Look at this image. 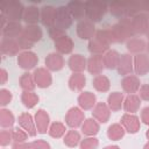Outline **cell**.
<instances>
[{
  "instance_id": "26",
  "label": "cell",
  "mask_w": 149,
  "mask_h": 149,
  "mask_svg": "<svg viewBox=\"0 0 149 149\" xmlns=\"http://www.w3.org/2000/svg\"><path fill=\"white\" fill-rule=\"evenodd\" d=\"M68 65L72 72H83L87 66V59L80 54H73L70 56Z\"/></svg>"
},
{
  "instance_id": "33",
  "label": "cell",
  "mask_w": 149,
  "mask_h": 149,
  "mask_svg": "<svg viewBox=\"0 0 149 149\" xmlns=\"http://www.w3.org/2000/svg\"><path fill=\"white\" fill-rule=\"evenodd\" d=\"M104 65L106 69L108 70H114L118 68L119 65V61H120V54L116 50H112L109 49L108 51H106L104 55Z\"/></svg>"
},
{
  "instance_id": "42",
  "label": "cell",
  "mask_w": 149,
  "mask_h": 149,
  "mask_svg": "<svg viewBox=\"0 0 149 149\" xmlns=\"http://www.w3.org/2000/svg\"><path fill=\"white\" fill-rule=\"evenodd\" d=\"M108 10L111 12V14L113 16L116 17H125L126 14V3L125 2H113L108 6Z\"/></svg>"
},
{
  "instance_id": "55",
  "label": "cell",
  "mask_w": 149,
  "mask_h": 149,
  "mask_svg": "<svg viewBox=\"0 0 149 149\" xmlns=\"http://www.w3.org/2000/svg\"><path fill=\"white\" fill-rule=\"evenodd\" d=\"M143 149H149V141L143 146Z\"/></svg>"
},
{
  "instance_id": "15",
  "label": "cell",
  "mask_w": 149,
  "mask_h": 149,
  "mask_svg": "<svg viewBox=\"0 0 149 149\" xmlns=\"http://www.w3.org/2000/svg\"><path fill=\"white\" fill-rule=\"evenodd\" d=\"M34 120L36 123V128H37V133L40 134H45L49 130L50 127V116L48 114V112L43 108L37 109V112L34 115Z\"/></svg>"
},
{
  "instance_id": "30",
  "label": "cell",
  "mask_w": 149,
  "mask_h": 149,
  "mask_svg": "<svg viewBox=\"0 0 149 149\" xmlns=\"http://www.w3.org/2000/svg\"><path fill=\"white\" fill-rule=\"evenodd\" d=\"M73 20H83L85 16V2L81 1H70L66 5Z\"/></svg>"
},
{
  "instance_id": "32",
  "label": "cell",
  "mask_w": 149,
  "mask_h": 149,
  "mask_svg": "<svg viewBox=\"0 0 149 149\" xmlns=\"http://www.w3.org/2000/svg\"><path fill=\"white\" fill-rule=\"evenodd\" d=\"M80 129H81V133L86 136H95L99 133L100 125L94 118H88V119H85Z\"/></svg>"
},
{
  "instance_id": "4",
  "label": "cell",
  "mask_w": 149,
  "mask_h": 149,
  "mask_svg": "<svg viewBox=\"0 0 149 149\" xmlns=\"http://www.w3.org/2000/svg\"><path fill=\"white\" fill-rule=\"evenodd\" d=\"M24 7L21 2L12 0V1H1L0 2V14H3L8 21H17L23 17Z\"/></svg>"
},
{
  "instance_id": "39",
  "label": "cell",
  "mask_w": 149,
  "mask_h": 149,
  "mask_svg": "<svg viewBox=\"0 0 149 149\" xmlns=\"http://www.w3.org/2000/svg\"><path fill=\"white\" fill-rule=\"evenodd\" d=\"M40 98L34 91H23L21 93V101L27 108H33L37 105Z\"/></svg>"
},
{
  "instance_id": "21",
  "label": "cell",
  "mask_w": 149,
  "mask_h": 149,
  "mask_svg": "<svg viewBox=\"0 0 149 149\" xmlns=\"http://www.w3.org/2000/svg\"><path fill=\"white\" fill-rule=\"evenodd\" d=\"M118 72L121 76H128L132 74L134 71V58L130 56V54H122L120 56L119 65H118Z\"/></svg>"
},
{
  "instance_id": "19",
  "label": "cell",
  "mask_w": 149,
  "mask_h": 149,
  "mask_svg": "<svg viewBox=\"0 0 149 149\" xmlns=\"http://www.w3.org/2000/svg\"><path fill=\"white\" fill-rule=\"evenodd\" d=\"M134 72L139 76H144L149 72V55L137 54L134 57Z\"/></svg>"
},
{
  "instance_id": "17",
  "label": "cell",
  "mask_w": 149,
  "mask_h": 149,
  "mask_svg": "<svg viewBox=\"0 0 149 149\" xmlns=\"http://www.w3.org/2000/svg\"><path fill=\"white\" fill-rule=\"evenodd\" d=\"M56 15L57 8L50 5L43 6L41 8V22L47 28H51L56 24Z\"/></svg>"
},
{
  "instance_id": "3",
  "label": "cell",
  "mask_w": 149,
  "mask_h": 149,
  "mask_svg": "<svg viewBox=\"0 0 149 149\" xmlns=\"http://www.w3.org/2000/svg\"><path fill=\"white\" fill-rule=\"evenodd\" d=\"M42 36H43V31L38 24H27L26 27H23L22 34L16 40L21 49L30 50L36 42L42 40Z\"/></svg>"
},
{
  "instance_id": "27",
  "label": "cell",
  "mask_w": 149,
  "mask_h": 149,
  "mask_svg": "<svg viewBox=\"0 0 149 149\" xmlns=\"http://www.w3.org/2000/svg\"><path fill=\"white\" fill-rule=\"evenodd\" d=\"M22 20L27 24H36L38 22V20H41V10H40V8H37L34 5L24 7Z\"/></svg>"
},
{
  "instance_id": "9",
  "label": "cell",
  "mask_w": 149,
  "mask_h": 149,
  "mask_svg": "<svg viewBox=\"0 0 149 149\" xmlns=\"http://www.w3.org/2000/svg\"><path fill=\"white\" fill-rule=\"evenodd\" d=\"M120 123L122 125V127L125 128V130L129 134H135L140 130L141 127V121L140 118L136 114H132V113H125L121 116Z\"/></svg>"
},
{
  "instance_id": "23",
  "label": "cell",
  "mask_w": 149,
  "mask_h": 149,
  "mask_svg": "<svg viewBox=\"0 0 149 149\" xmlns=\"http://www.w3.org/2000/svg\"><path fill=\"white\" fill-rule=\"evenodd\" d=\"M55 43V48L57 50V52H59L61 55H68V54H71L72 50H73V47H74V43L72 41V38L68 35H63L61 37H58L57 40L54 41Z\"/></svg>"
},
{
  "instance_id": "6",
  "label": "cell",
  "mask_w": 149,
  "mask_h": 149,
  "mask_svg": "<svg viewBox=\"0 0 149 149\" xmlns=\"http://www.w3.org/2000/svg\"><path fill=\"white\" fill-rule=\"evenodd\" d=\"M84 121H85V113L79 106L71 107L65 114V125L69 126L71 129L81 127Z\"/></svg>"
},
{
  "instance_id": "43",
  "label": "cell",
  "mask_w": 149,
  "mask_h": 149,
  "mask_svg": "<svg viewBox=\"0 0 149 149\" xmlns=\"http://www.w3.org/2000/svg\"><path fill=\"white\" fill-rule=\"evenodd\" d=\"M99 146V140L95 136H86L79 143L80 149H97Z\"/></svg>"
},
{
  "instance_id": "48",
  "label": "cell",
  "mask_w": 149,
  "mask_h": 149,
  "mask_svg": "<svg viewBox=\"0 0 149 149\" xmlns=\"http://www.w3.org/2000/svg\"><path fill=\"white\" fill-rule=\"evenodd\" d=\"M139 97L141 100L149 101V84H142L139 90Z\"/></svg>"
},
{
  "instance_id": "29",
  "label": "cell",
  "mask_w": 149,
  "mask_h": 149,
  "mask_svg": "<svg viewBox=\"0 0 149 149\" xmlns=\"http://www.w3.org/2000/svg\"><path fill=\"white\" fill-rule=\"evenodd\" d=\"M123 100H125V95L121 92H112L108 94L107 97V105L111 108L112 112H119L122 107H123Z\"/></svg>"
},
{
  "instance_id": "35",
  "label": "cell",
  "mask_w": 149,
  "mask_h": 149,
  "mask_svg": "<svg viewBox=\"0 0 149 149\" xmlns=\"http://www.w3.org/2000/svg\"><path fill=\"white\" fill-rule=\"evenodd\" d=\"M92 85L93 87L98 91V92H107L111 87V81L108 79L107 76L105 74H98L93 78L92 80Z\"/></svg>"
},
{
  "instance_id": "34",
  "label": "cell",
  "mask_w": 149,
  "mask_h": 149,
  "mask_svg": "<svg viewBox=\"0 0 149 149\" xmlns=\"http://www.w3.org/2000/svg\"><path fill=\"white\" fill-rule=\"evenodd\" d=\"M126 47H127V50L130 54H136L137 55V54H142L146 50L147 42L143 38H140V37H132L130 40L127 41Z\"/></svg>"
},
{
  "instance_id": "8",
  "label": "cell",
  "mask_w": 149,
  "mask_h": 149,
  "mask_svg": "<svg viewBox=\"0 0 149 149\" xmlns=\"http://www.w3.org/2000/svg\"><path fill=\"white\" fill-rule=\"evenodd\" d=\"M76 33L79 38L90 41L95 35L97 30H95V26L92 21H90L88 19H83V20L78 21L77 27H76Z\"/></svg>"
},
{
  "instance_id": "50",
  "label": "cell",
  "mask_w": 149,
  "mask_h": 149,
  "mask_svg": "<svg viewBox=\"0 0 149 149\" xmlns=\"http://www.w3.org/2000/svg\"><path fill=\"white\" fill-rule=\"evenodd\" d=\"M141 121L144 125L149 126V106L142 108V111H141Z\"/></svg>"
},
{
  "instance_id": "45",
  "label": "cell",
  "mask_w": 149,
  "mask_h": 149,
  "mask_svg": "<svg viewBox=\"0 0 149 149\" xmlns=\"http://www.w3.org/2000/svg\"><path fill=\"white\" fill-rule=\"evenodd\" d=\"M13 141V133L12 129H2L0 132V144L2 147L8 146Z\"/></svg>"
},
{
  "instance_id": "56",
  "label": "cell",
  "mask_w": 149,
  "mask_h": 149,
  "mask_svg": "<svg viewBox=\"0 0 149 149\" xmlns=\"http://www.w3.org/2000/svg\"><path fill=\"white\" fill-rule=\"evenodd\" d=\"M146 50H147V52H148V55H149V41L147 42V47H146Z\"/></svg>"
},
{
  "instance_id": "14",
  "label": "cell",
  "mask_w": 149,
  "mask_h": 149,
  "mask_svg": "<svg viewBox=\"0 0 149 149\" xmlns=\"http://www.w3.org/2000/svg\"><path fill=\"white\" fill-rule=\"evenodd\" d=\"M17 121H19L20 127H21L23 130H26L29 136H35V135L37 134L36 123H35V120H34V118L31 116L30 113H28V112L21 113V114L19 115Z\"/></svg>"
},
{
  "instance_id": "18",
  "label": "cell",
  "mask_w": 149,
  "mask_h": 149,
  "mask_svg": "<svg viewBox=\"0 0 149 149\" xmlns=\"http://www.w3.org/2000/svg\"><path fill=\"white\" fill-rule=\"evenodd\" d=\"M121 86H122V90L128 93V94H135L140 87H141V81H140V78L136 76V74H128V76H125L121 80Z\"/></svg>"
},
{
  "instance_id": "36",
  "label": "cell",
  "mask_w": 149,
  "mask_h": 149,
  "mask_svg": "<svg viewBox=\"0 0 149 149\" xmlns=\"http://www.w3.org/2000/svg\"><path fill=\"white\" fill-rule=\"evenodd\" d=\"M125 128L121 123H112L107 128V137L112 141H119L125 136Z\"/></svg>"
},
{
  "instance_id": "28",
  "label": "cell",
  "mask_w": 149,
  "mask_h": 149,
  "mask_svg": "<svg viewBox=\"0 0 149 149\" xmlns=\"http://www.w3.org/2000/svg\"><path fill=\"white\" fill-rule=\"evenodd\" d=\"M141 107V98L137 94H128L123 100V109L126 113L135 114Z\"/></svg>"
},
{
  "instance_id": "25",
  "label": "cell",
  "mask_w": 149,
  "mask_h": 149,
  "mask_svg": "<svg viewBox=\"0 0 149 149\" xmlns=\"http://www.w3.org/2000/svg\"><path fill=\"white\" fill-rule=\"evenodd\" d=\"M78 106L83 109V111H88V109H93V107L97 104V97L94 93L90 92V91H84L78 95Z\"/></svg>"
},
{
  "instance_id": "24",
  "label": "cell",
  "mask_w": 149,
  "mask_h": 149,
  "mask_svg": "<svg viewBox=\"0 0 149 149\" xmlns=\"http://www.w3.org/2000/svg\"><path fill=\"white\" fill-rule=\"evenodd\" d=\"M23 31V27L17 21H8L3 29L1 30L2 37L6 38H17Z\"/></svg>"
},
{
  "instance_id": "53",
  "label": "cell",
  "mask_w": 149,
  "mask_h": 149,
  "mask_svg": "<svg viewBox=\"0 0 149 149\" xmlns=\"http://www.w3.org/2000/svg\"><path fill=\"white\" fill-rule=\"evenodd\" d=\"M102 149H120V147L116 146V144H111V146H106V147H104Z\"/></svg>"
},
{
  "instance_id": "52",
  "label": "cell",
  "mask_w": 149,
  "mask_h": 149,
  "mask_svg": "<svg viewBox=\"0 0 149 149\" xmlns=\"http://www.w3.org/2000/svg\"><path fill=\"white\" fill-rule=\"evenodd\" d=\"M7 79H8V73H7V71H6L5 69H1V70H0V83H1V85H5L6 81H7Z\"/></svg>"
},
{
  "instance_id": "7",
  "label": "cell",
  "mask_w": 149,
  "mask_h": 149,
  "mask_svg": "<svg viewBox=\"0 0 149 149\" xmlns=\"http://www.w3.org/2000/svg\"><path fill=\"white\" fill-rule=\"evenodd\" d=\"M38 63V56L31 50H23L17 55V65L23 70H35Z\"/></svg>"
},
{
  "instance_id": "1",
  "label": "cell",
  "mask_w": 149,
  "mask_h": 149,
  "mask_svg": "<svg viewBox=\"0 0 149 149\" xmlns=\"http://www.w3.org/2000/svg\"><path fill=\"white\" fill-rule=\"evenodd\" d=\"M114 43L112 38V34L108 29H99L97 30L93 38L88 41L87 49L92 55H104L109 50L111 44Z\"/></svg>"
},
{
  "instance_id": "38",
  "label": "cell",
  "mask_w": 149,
  "mask_h": 149,
  "mask_svg": "<svg viewBox=\"0 0 149 149\" xmlns=\"http://www.w3.org/2000/svg\"><path fill=\"white\" fill-rule=\"evenodd\" d=\"M20 86L23 91H34L35 87H36V83H35V79H34V76L33 73H29L28 71L27 72H23L20 77Z\"/></svg>"
},
{
  "instance_id": "12",
  "label": "cell",
  "mask_w": 149,
  "mask_h": 149,
  "mask_svg": "<svg viewBox=\"0 0 149 149\" xmlns=\"http://www.w3.org/2000/svg\"><path fill=\"white\" fill-rule=\"evenodd\" d=\"M21 47L16 38H6L2 37L0 42V51L5 56H15L19 55Z\"/></svg>"
},
{
  "instance_id": "20",
  "label": "cell",
  "mask_w": 149,
  "mask_h": 149,
  "mask_svg": "<svg viewBox=\"0 0 149 149\" xmlns=\"http://www.w3.org/2000/svg\"><path fill=\"white\" fill-rule=\"evenodd\" d=\"M87 71L91 74H101L102 70L105 69L104 65V56L102 55H91L87 58Z\"/></svg>"
},
{
  "instance_id": "2",
  "label": "cell",
  "mask_w": 149,
  "mask_h": 149,
  "mask_svg": "<svg viewBox=\"0 0 149 149\" xmlns=\"http://www.w3.org/2000/svg\"><path fill=\"white\" fill-rule=\"evenodd\" d=\"M111 34L114 43H122L127 42L132 37L135 36L133 24H132V19L129 17H122L116 23H114L111 28Z\"/></svg>"
},
{
  "instance_id": "5",
  "label": "cell",
  "mask_w": 149,
  "mask_h": 149,
  "mask_svg": "<svg viewBox=\"0 0 149 149\" xmlns=\"http://www.w3.org/2000/svg\"><path fill=\"white\" fill-rule=\"evenodd\" d=\"M108 9V5L105 2H98V1H86L85 2V16L90 21L99 22L102 16L106 14Z\"/></svg>"
},
{
  "instance_id": "37",
  "label": "cell",
  "mask_w": 149,
  "mask_h": 149,
  "mask_svg": "<svg viewBox=\"0 0 149 149\" xmlns=\"http://www.w3.org/2000/svg\"><path fill=\"white\" fill-rule=\"evenodd\" d=\"M14 122H15V118L12 111L2 107L0 109V126L2 127V129L10 128L14 125Z\"/></svg>"
},
{
  "instance_id": "54",
  "label": "cell",
  "mask_w": 149,
  "mask_h": 149,
  "mask_svg": "<svg viewBox=\"0 0 149 149\" xmlns=\"http://www.w3.org/2000/svg\"><path fill=\"white\" fill-rule=\"evenodd\" d=\"M146 36H147L148 40H149V14H148V30H147V33H146Z\"/></svg>"
},
{
  "instance_id": "41",
  "label": "cell",
  "mask_w": 149,
  "mask_h": 149,
  "mask_svg": "<svg viewBox=\"0 0 149 149\" xmlns=\"http://www.w3.org/2000/svg\"><path fill=\"white\" fill-rule=\"evenodd\" d=\"M81 139H80V134L76 130V129H70L66 132V134L64 135V139H63V142L65 146L70 147V148H73V147H77L79 143H80Z\"/></svg>"
},
{
  "instance_id": "51",
  "label": "cell",
  "mask_w": 149,
  "mask_h": 149,
  "mask_svg": "<svg viewBox=\"0 0 149 149\" xmlns=\"http://www.w3.org/2000/svg\"><path fill=\"white\" fill-rule=\"evenodd\" d=\"M12 149H31L30 143L26 142H14L12 146Z\"/></svg>"
},
{
  "instance_id": "10",
  "label": "cell",
  "mask_w": 149,
  "mask_h": 149,
  "mask_svg": "<svg viewBox=\"0 0 149 149\" xmlns=\"http://www.w3.org/2000/svg\"><path fill=\"white\" fill-rule=\"evenodd\" d=\"M73 22V19L68 9L66 6H59L57 7V15H56V27H58L62 30H66L71 27Z\"/></svg>"
},
{
  "instance_id": "40",
  "label": "cell",
  "mask_w": 149,
  "mask_h": 149,
  "mask_svg": "<svg viewBox=\"0 0 149 149\" xmlns=\"http://www.w3.org/2000/svg\"><path fill=\"white\" fill-rule=\"evenodd\" d=\"M66 126L65 123L63 122H59V121H55L50 125L49 127V130H48V134L54 137V139H59L62 136H64L66 134Z\"/></svg>"
},
{
  "instance_id": "44",
  "label": "cell",
  "mask_w": 149,
  "mask_h": 149,
  "mask_svg": "<svg viewBox=\"0 0 149 149\" xmlns=\"http://www.w3.org/2000/svg\"><path fill=\"white\" fill-rule=\"evenodd\" d=\"M12 133H13V142H26L29 136L28 133L23 130L21 127H16L12 129Z\"/></svg>"
},
{
  "instance_id": "49",
  "label": "cell",
  "mask_w": 149,
  "mask_h": 149,
  "mask_svg": "<svg viewBox=\"0 0 149 149\" xmlns=\"http://www.w3.org/2000/svg\"><path fill=\"white\" fill-rule=\"evenodd\" d=\"M65 34V31L64 30H62V29H59L58 27H56V26H54V27H51V28H49V36L55 41V40H57L58 37H61V36H63Z\"/></svg>"
},
{
  "instance_id": "57",
  "label": "cell",
  "mask_w": 149,
  "mask_h": 149,
  "mask_svg": "<svg viewBox=\"0 0 149 149\" xmlns=\"http://www.w3.org/2000/svg\"><path fill=\"white\" fill-rule=\"evenodd\" d=\"M146 136H147V139L149 140V129H148V130L146 132Z\"/></svg>"
},
{
  "instance_id": "11",
  "label": "cell",
  "mask_w": 149,
  "mask_h": 149,
  "mask_svg": "<svg viewBox=\"0 0 149 149\" xmlns=\"http://www.w3.org/2000/svg\"><path fill=\"white\" fill-rule=\"evenodd\" d=\"M36 86L40 88H47L52 84V76L47 68H36L33 72Z\"/></svg>"
},
{
  "instance_id": "47",
  "label": "cell",
  "mask_w": 149,
  "mask_h": 149,
  "mask_svg": "<svg viewBox=\"0 0 149 149\" xmlns=\"http://www.w3.org/2000/svg\"><path fill=\"white\" fill-rule=\"evenodd\" d=\"M30 146H31V149H51L49 142L42 139L34 140L33 142H30Z\"/></svg>"
},
{
  "instance_id": "31",
  "label": "cell",
  "mask_w": 149,
  "mask_h": 149,
  "mask_svg": "<svg viewBox=\"0 0 149 149\" xmlns=\"http://www.w3.org/2000/svg\"><path fill=\"white\" fill-rule=\"evenodd\" d=\"M68 85L72 91H81L86 85V77L83 72H72L69 78Z\"/></svg>"
},
{
  "instance_id": "46",
  "label": "cell",
  "mask_w": 149,
  "mask_h": 149,
  "mask_svg": "<svg viewBox=\"0 0 149 149\" xmlns=\"http://www.w3.org/2000/svg\"><path fill=\"white\" fill-rule=\"evenodd\" d=\"M12 99H13V94L9 90H7V88H1L0 90V105L2 107L7 106L12 101Z\"/></svg>"
},
{
  "instance_id": "13",
  "label": "cell",
  "mask_w": 149,
  "mask_h": 149,
  "mask_svg": "<svg viewBox=\"0 0 149 149\" xmlns=\"http://www.w3.org/2000/svg\"><path fill=\"white\" fill-rule=\"evenodd\" d=\"M111 108L107 102H97L92 109V118H94L99 123H106L111 118Z\"/></svg>"
},
{
  "instance_id": "16",
  "label": "cell",
  "mask_w": 149,
  "mask_h": 149,
  "mask_svg": "<svg viewBox=\"0 0 149 149\" xmlns=\"http://www.w3.org/2000/svg\"><path fill=\"white\" fill-rule=\"evenodd\" d=\"M44 64L49 71H59L64 68L65 62L63 55H61L59 52H50L47 55L44 59Z\"/></svg>"
},
{
  "instance_id": "22",
  "label": "cell",
  "mask_w": 149,
  "mask_h": 149,
  "mask_svg": "<svg viewBox=\"0 0 149 149\" xmlns=\"http://www.w3.org/2000/svg\"><path fill=\"white\" fill-rule=\"evenodd\" d=\"M132 24L135 35H146L148 30V14L140 13L132 17Z\"/></svg>"
}]
</instances>
